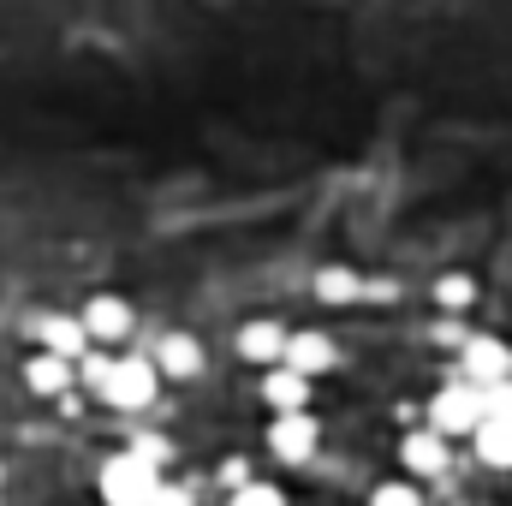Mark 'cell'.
Returning <instances> with one entry per match:
<instances>
[{
    "mask_svg": "<svg viewBox=\"0 0 512 506\" xmlns=\"http://www.w3.org/2000/svg\"><path fill=\"white\" fill-rule=\"evenodd\" d=\"M322 447V423L316 411H286V417H268V453L280 465H310Z\"/></svg>",
    "mask_w": 512,
    "mask_h": 506,
    "instance_id": "5",
    "label": "cell"
},
{
    "mask_svg": "<svg viewBox=\"0 0 512 506\" xmlns=\"http://www.w3.org/2000/svg\"><path fill=\"white\" fill-rule=\"evenodd\" d=\"M78 376V364H66V358H54V352H36L30 364H24V381H30V393H42V399H54V393H66Z\"/></svg>",
    "mask_w": 512,
    "mask_h": 506,
    "instance_id": "14",
    "label": "cell"
},
{
    "mask_svg": "<svg viewBox=\"0 0 512 506\" xmlns=\"http://www.w3.org/2000/svg\"><path fill=\"white\" fill-rule=\"evenodd\" d=\"M227 506H286V489H274V483H239Z\"/></svg>",
    "mask_w": 512,
    "mask_h": 506,
    "instance_id": "18",
    "label": "cell"
},
{
    "mask_svg": "<svg viewBox=\"0 0 512 506\" xmlns=\"http://www.w3.org/2000/svg\"><path fill=\"white\" fill-rule=\"evenodd\" d=\"M149 364H155V376L161 381H197L209 358H203V340H197V334H179V328H173V334L155 340Z\"/></svg>",
    "mask_w": 512,
    "mask_h": 506,
    "instance_id": "9",
    "label": "cell"
},
{
    "mask_svg": "<svg viewBox=\"0 0 512 506\" xmlns=\"http://www.w3.org/2000/svg\"><path fill=\"white\" fill-rule=\"evenodd\" d=\"M435 304H441L447 316L471 310V304H477V280H471V274H441V280H435Z\"/></svg>",
    "mask_w": 512,
    "mask_h": 506,
    "instance_id": "16",
    "label": "cell"
},
{
    "mask_svg": "<svg viewBox=\"0 0 512 506\" xmlns=\"http://www.w3.org/2000/svg\"><path fill=\"white\" fill-rule=\"evenodd\" d=\"M155 495H161V465H149L137 447L114 453L102 465V501L108 506H149Z\"/></svg>",
    "mask_w": 512,
    "mask_h": 506,
    "instance_id": "2",
    "label": "cell"
},
{
    "mask_svg": "<svg viewBox=\"0 0 512 506\" xmlns=\"http://www.w3.org/2000/svg\"><path fill=\"white\" fill-rule=\"evenodd\" d=\"M262 405H268L274 417H286V411H310V381L292 376L286 364H274V370H262Z\"/></svg>",
    "mask_w": 512,
    "mask_h": 506,
    "instance_id": "11",
    "label": "cell"
},
{
    "mask_svg": "<svg viewBox=\"0 0 512 506\" xmlns=\"http://www.w3.org/2000/svg\"><path fill=\"white\" fill-rule=\"evenodd\" d=\"M370 506H423V489L405 483V477H393V483H376L370 489Z\"/></svg>",
    "mask_w": 512,
    "mask_h": 506,
    "instance_id": "17",
    "label": "cell"
},
{
    "mask_svg": "<svg viewBox=\"0 0 512 506\" xmlns=\"http://www.w3.org/2000/svg\"><path fill=\"white\" fill-rule=\"evenodd\" d=\"M78 322H84V340L90 346H120V340H131V328H137V310H131L120 292H96L78 310Z\"/></svg>",
    "mask_w": 512,
    "mask_h": 506,
    "instance_id": "6",
    "label": "cell"
},
{
    "mask_svg": "<svg viewBox=\"0 0 512 506\" xmlns=\"http://www.w3.org/2000/svg\"><path fill=\"white\" fill-rule=\"evenodd\" d=\"M286 334H292V328H280V316H251V322L239 328V340H233V346H239V358H245V364L274 370V364H280V352H286Z\"/></svg>",
    "mask_w": 512,
    "mask_h": 506,
    "instance_id": "10",
    "label": "cell"
},
{
    "mask_svg": "<svg viewBox=\"0 0 512 506\" xmlns=\"http://www.w3.org/2000/svg\"><path fill=\"white\" fill-rule=\"evenodd\" d=\"M96 393H102L114 411H143V405H155L161 376H155V364H149V358L120 352V358H108V370H102V381H96Z\"/></svg>",
    "mask_w": 512,
    "mask_h": 506,
    "instance_id": "1",
    "label": "cell"
},
{
    "mask_svg": "<svg viewBox=\"0 0 512 506\" xmlns=\"http://www.w3.org/2000/svg\"><path fill=\"white\" fill-rule=\"evenodd\" d=\"M149 506H197V501H191V489H179V483H161V495H155Z\"/></svg>",
    "mask_w": 512,
    "mask_h": 506,
    "instance_id": "19",
    "label": "cell"
},
{
    "mask_svg": "<svg viewBox=\"0 0 512 506\" xmlns=\"http://www.w3.org/2000/svg\"><path fill=\"white\" fill-rule=\"evenodd\" d=\"M310 286H316V298H322V304H358V298H364L358 268H340V262H334V268H322Z\"/></svg>",
    "mask_w": 512,
    "mask_h": 506,
    "instance_id": "15",
    "label": "cell"
},
{
    "mask_svg": "<svg viewBox=\"0 0 512 506\" xmlns=\"http://www.w3.org/2000/svg\"><path fill=\"white\" fill-rule=\"evenodd\" d=\"M280 364H286L292 376L316 381V376H328V370L340 364V346H334L322 328H292V334H286V352H280Z\"/></svg>",
    "mask_w": 512,
    "mask_h": 506,
    "instance_id": "7",
    "label": "cell"
},
{
    "mask_svg": "<svg viewBox=\"0 0 512 506\" xmlns=\"http://www.w3.org/2000/svg\"><path fill=\"white\" fill-rule=\"evenodd\" d=\"M471 453H477L489 471H512V423L507 417H483L477 435H471Z\"/></svg>",
    "mask_w": 512,
    "mask_h": 506,
    "instance_id": "13",
    "label": "cell"
},
{
    "mask_svg": "<svg viewBox=\"0 0 512 506\" xmlns=\"http://www.w3.org/2000/svg\"><path fill=\"white\" fill-rule=\"evenodd\" d=\"M489 417V393L471 387V381H447L435 399H429V429L435 435H477V423Z\"/></svg>",
    "mask_w": 512,
    "mask_h": 506,
    "instance_id": "3",
    "label": "cell"
},
{
    "mask_svg": "<svg viewBox=\"0 0 512 506\" xmlns=\"http://www.w3.org/2000/svg\"><path fill=\"white\" fill-rule=\"evenodd\" d=\"M459 370H465L459 381L495 393V387H507L512 381V346L507 340H495V334H471V340L459 346Z\"/></svg>",
    "mask_w": 512,
    "mask_h": 506,
    "instance_id": "4",
    "label": "cell"
},
{
    "mask_svg": "<svg viewBox=\"0 0 512 506\" xmlns=\"http://www.w3.org/2000/svg\"><path fill=\"white\" fill-rule=\"evenodd\" d=\"M36 340H42V352H54V358H66V364H78V358L90 352L78 316H42V322H36Z\"/></svg>",
    "mask_w": 512,
    "mask_h": 506,
    "instance_id": "12",
    "label": "cell"
},
{
    "mask_svg": "<svg viewBox=\"0 0 512 506\" xmlns=\"http://www.w3.org/2000/svg\"><path fill=\"white\" fill-rule=\"evenodd\" d=\"M447 459H453V447H447V435H435L429 423H423V429H411V435L399 441L405 483H429V477H441V471H447Z\"/></svg>",
    "mask_w": 512,
    "mask_h": 506,
    "instance_id": "8",
    "label": "cell"
}]
</instances>
